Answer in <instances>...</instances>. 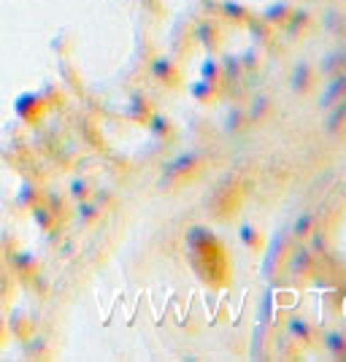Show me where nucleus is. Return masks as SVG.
Instances as JSON below:
<instances>
[{"label":"nucleus","instance_id":"nucleus-16","mask_svg":"<svg viewBox=\"0 0 346 362\" xmlns=\"http://www.w3.org/2000/svg\"><path fill=\"white\" fill-rule=\"evenodd\" d=\"M308 271H311V255L306 249H301L298 255L292 257V273L301 276V273H308Z\"/></svg>","mask_w":346,"mask_h":362},{"label":"nucleus","instance_id":"nucleus-10","mask_svg":"<svg viewBox=\"0 0 346 362\" xmlns=\"http://www.w3.org/2000/svg\"><path fill=\"white\" fill-rule=\"evenodd\" d=\"M325 349L333 357H346V335L344 332H328L325 335Z\"/></svg>","mask_w":346,"mask_h":362},{"label":"nucleus","instance_id":"nucleus-5","mask_svg":"<svg viewBox=\"0 0 346 362\" xmlns=\"http://www.w3.org/2000/svg\"><path fill=\"white\" fill-rule=\"evenodd\" d=\"M195 38L206 46V49H217L219 41H222V30L217 28V22H200L195 28Z\"/></svg>","mask_w":346,"mask_h":362},{"label":"nucleus","instance_id":"nucleus-15","mask_svg":"<svg viewBox=\"0 0 346 362\" xmlns=\"http://www.w3.org/2000/svg\"><path fill=\"white\" fill-rule=\"evenodd\" d=\"M154 76H157L160 81L171 84V81H176V78H179V71H176L168 60H160L157 65H154Z\"/></svg>","mask_w":346,"mask_h":362},{"label":"nucleus","instance_id":"nucleus-11","mask_svg":"<svg viewBox=\"0 0 346 362\" xmlns=\"http://www.w3.org/2000/svg\"><path fill=\"white\" fill-rule=\"evenodd\" d=\"M192 98H197L200 103H209V100H214L217 98V84H211V81H206V78H200V81H195L192 84Z\"/></svg>","mask_w":346,"mask_h":362},{"label":"nucleus","instance_id":"nucleus-2","mask_svg":"<svg viewBox=\"0 0 346 362\" xmlns=\"http://www.w3.org/2000/svg\"><path fill=\"white\" fill-rule=\"evenodd\" d=\"M316 81V71L308 65V62H301V65H295V71H292V78H289V84H292V90L295 92H306L311 90Z\"/></svg>","mask_w":346,"mask_h":362},{"label":"nucleus","instance_id":"nucleus-17","mask_svg":"<svg viewBox=\"0 0 346 362\" xmlns=\"http://www.w3.org/2000/svg\"><path fill=\"white\" fill-rule=\"evenodd\" d=\"M268 106H271V100H268V98H257L255 108H252V117H260V114H265V111H268Z\"/></svg>","mask_w":346,"mask_h":362},{"label":"nucleus","instance_id":"nucleus-7","mask_svg":"<svg viewBox=\"0 0 346 362\" xmlns=\"http://www.w3.org/2000/svg\"><path fill=\"white\" fill-rule=\"evenodd\" d=\"M222 14H225V19H230V22H238V25H246V22L252 19L249 8H246V6H241V3H236V0H225V3H222Z\"/></svg>","mask_w":346,"mask_h":362},{"label":"nucleus","instance_id":"nucleus-8","mask_svg":"<svg viewBox=\"0 0 346 362\" xmlns=\"http://www.w3.org/2000/svg\"><path fill=\"white\" fill-rule=\"evenodd\" d=\"M197 163H200V160H197L195 151H184L179 160H173V163L168 165V170H171V173H184V176H187V173H195Z\"/></svg>","mask_w":346,"mask_h":362},{"label":"nucleus","instance_id":"nucleus-9","mask_svg":"<svg viewBox=\"0 0 346 362\" xmlns=\"http://www.w3.org/2000/svg\"><path fill=\"white\" fill-rule=\"evenodd\" d=\"M289 14H292V6L279 0V3H273L271 8H265V16H263V19H268L271 25H276V28H279V25H284Z\"/></svg>","mask_w":346,"mask_h":362},{"label":"nucleus","instance_id":"nucleus-12","mask_svg":"<svg viewBox=\"0 0 346 362\" xmlns=\"http://www.w3.org/2000/svg\"><path fill=\"white\" fill-rule=\"evenodd\" d=\"M238 235H241V243L246 246V249H252V252H257V249H260V233L255 230V225L243 222V225L238 227Z\"/></svg>","mask_w":346,"mask_h":362},{"label":"nucleus","instance_id":"nucleus-1","mask_svg":"<svg viewBox=\"0 0 346 362\" xmlns=\"http://www.w3.org/2000/svg\"><path fill=\"white\" fill-rule=\"evenodd\" d=\"M287 330H289V335H292L298 344H303V346H311L316 341V332H314V327H311V322H306V319H301V317L289 319Z\"/></svg>","mask_w":346,"mask_h":362},{"label":"nucleus","instance_id":"nucleus-6","mask_svg":"<svg viewBox=\"0 0 346 362\" xmlns=\"http://www.w3.org/2000/svg\"><path fill=\"white\" fill-rule=\"evenodd\" d=\"M325 111H328V117H325V130H328V133L341 130V124L346 122V98L335 100V103H333V106H328Z\"/></svg>","mask_w":346,"mask_h":362},{"label":"nucleus","instance_id":"nucleus-13","mask_svg":"<svg viewBox=\"0 0 346 362\" xmlns=\"http://www.w3.org/2000/svg\"><path fill=\"white\" fill-rule=\"evenodd\" d=\"M200 76L206 81H211V84H217V81H222V65L214 60V57H209V60L203 62V68H200Z\"/></svg>","mask_w":346,"mask_h":362},{"label":"nucleus","instance_id":"nucleus-14","mask_svg":"<svg viewBox=\"0 0 346 362\" xmlns=\"http://www.w3.org/2000/svg\"><path fill=\"white\" fill-rule=\"evenodd\" d=\"M311 230H314V216H311V214H301L298 222H295V227H292L295 238H308Z\"/></svg>","mask_w":346,"mask_h":362},{"label":"nucleus","instance_id":"nucleus-3","mask_svg":"<svg viewBox=\"0 0 346 362\" xmlns=\"http://www.w3.org/2000/svg\"><path fill=\"white\" fill-rule=\"evenodd\" d=\"M246 28H249L257 44H273L276 41V25H271L268 19H249Z\"/></svg>","mask_w":346,"mask_h":362},{"label":"nucleus","instance_id":"nucleus-4","mask_svg":"<svg viewBox=\"0 0 346 362\" xmlns=\"http://www.w3.org/2000/svg\"><path fill=\"white\" fill-rule=\"evenodd\" d=\"M341 98H346V74H338L330 84L325 87L322 98H319V106L328 108V106H333L335 100H341Z\"/></svg>","mask_w":346,"mask_h":362},{"label":"nucleus","instance_id":"nucleus-18","mask_svg":"<svg viewBox=\"0 0 346 362\" xmlns=\"http://www.w3.org/2000/svg\"><path fill=\"white\" fill-rule=\"evenodd\" d=\"M154 127H157V130H154V133H160V136H163V133H166V122H163V119H157V124H154Z\"/></svg>","mask_w":346,"mask_h":362}]
</instances>
